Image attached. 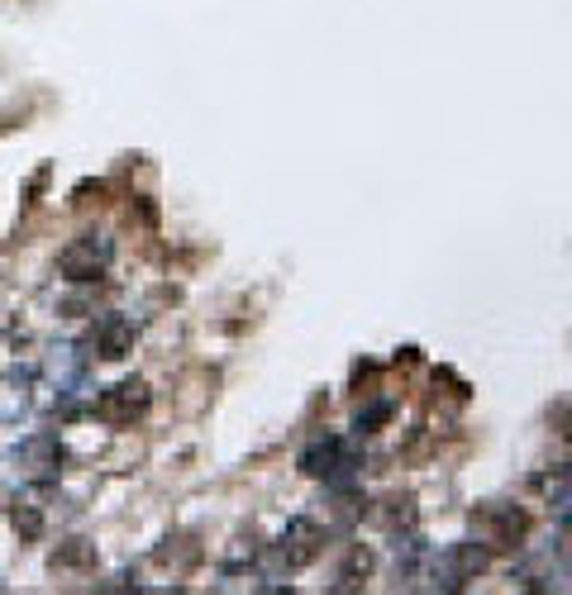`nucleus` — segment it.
I'll return each mask as SVG.
<instances>
[{"mask_svg":"<svg viewBox=\"0 0 572 595\" xmlns=\"http://www.w3.org/2000/svg\"><path fill=\"white\" fill-rule=\"evenodd\" d=\"M143 405H148V390H143L139 382H124V386H114L110 396L96 405V415L110 419V425H129L134 415H143Z\"/></svg>","mask_w":572,"mask_h":595,"instance_id":"nucleus-1","label":"nucleus"},{"mask_svg":"<svg viewBox=\"0 0 572 595\" xmlns=\"http://www.w3.org/2000/svg\"><path fill=\"white\" fill-rule=\"evenodd\" d=\"M100 267H106V249H91V243H72V249L63 253V272L67 277H77V282L96 277Z\"/></svg>","mask_w":572,"mask_h":595,"instance_id":"nucleus-2","label":"nucleus"},{"mask_svg":"<svg viewBox=\"0 0 572 595\" xmlns=\"http://www.w3.org/2000/svg\"><path fill=\"white\" fill-rule=\"evenodd\" d=\"M124 324H106V357H120V348H124Z\"/></svg>","mask_w":572,"mask_h":595,"instance_id":"nucleus-3","label":"nucleus"}]
</instances>
